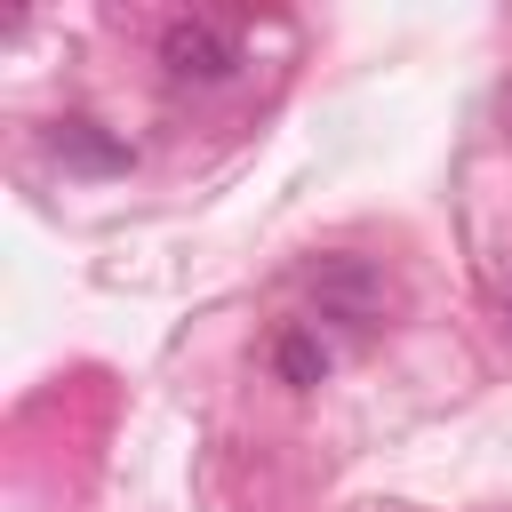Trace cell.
<instances>
[{"label": "cell", "mask_w": 512, "mask_h": 512, "mask_svg": "<svg viewBox=\"0 0 512 512\" xmlns=\"http://www.w3.org/2000/svg\"><path fill=\"white\" fill-rule=\"evenodd\" d=\"M56 160H72V168H128V144L120 136H104L96 120H56Z\"/></svg>", "instance_id": "3"}, {"label": "cell", "mask_w": 512, "mask_h": 512, "mask_svg": "<svg viewBox=\"0 0 512 512\" xmlns=\"http://www.w3.org/2000/svg\"><path fill=\"white\" fill-rule=\"evenodd\" d=\"M160 64L176 72V80H232L240 72V40L224 32V24H208V16H176L168 32H160Z\"/></svg>", "instance_id": "2"}, {"label": "cell", "mask_w": 512, "mask_h": 512, "mask_svg": "<svg viewBox=\"0 0 512 512\" xmlns=\"http://www.w3.org/2000/svg\"><path fill=\"white\" fill-rule=\"evenodd\" d=\"M272 360H280V376H288V384H320V376H328V352H320V336H312V328H288V336L272 344Z\"/></svg>", "instance_id": "4"}, {"label": "cell", "mask_w": 512, "mask_h": 512, "mask_svg": "<svg viewBox=\"0 0 512 512\" xmlns=\"http://www.w3.org/2000/svg\"><path fill=\"white\" fill-rule=\"evenodd\" d=\"M504 336H512V288H504Z\"/></svg>", "instance_id": "5"}, {"label": "cell", "mask_w": 512, "mask_h": 512, "mask_svg": "<svg viewBox=\"0 0 512 512\" xmlns=\"http://www.w3.org/2000/svg\"><path fill=\"white\" fill-rule=\"evenodd\" d=\"M304 296H312L328 320H352V328H376V320H392V312H400L392 272H384V264H368V256H320V264L304 272Z\"/></svg>", "instance_id": "1"}, {"label": "cell", "mask_w": 512, "mask_h": 512, "mask_svg": "<svg viewBox=\"0 0 512 512\" xmlns=\"http://www.w3.org/2000/svg\"><path fill=\"white\" fill-rule=\"evenodd\" d=\"M504 128H512V104H504Z\"/></svg>", "instance_id": "6"}]
</instances>
